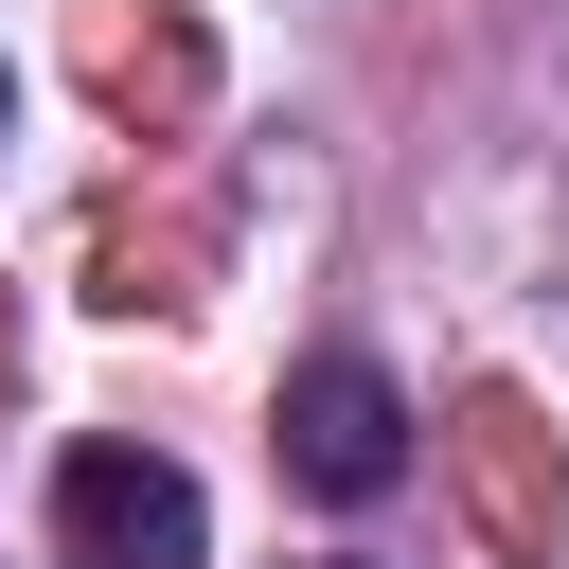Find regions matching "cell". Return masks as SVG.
Masks as SVG:
<instances>
[{"label":"cell","instance_id":"1","mask_svg":"<svg viewBox=\"0 0 569 569\" xmlns=\"http://www.w3.org/2000/svg\"><path fill=\"white\" fill-rule=\"evenodd\" d=\"M53 551L71 569H213V498L160 445H71L53 462Z\"/></svg>","mask_w":569,"mask_h":569},{"label":"cell","instance_id":"2","mask_svg":"<svg viewBox=\"0 0 569 569\" xmlns=\"http://www.w3.org/2000/svg\"><path fill=\"white\" fill-rule=\"evenodd\" d=\"M284 480L338 498V516L391 498V480H409V391H391L373 356H302V373H284Z\"/></svg>","mask_w":569,"mask_h":569}]
</instances>
